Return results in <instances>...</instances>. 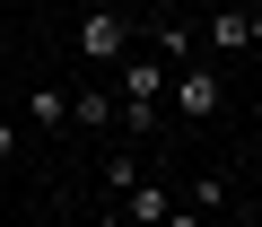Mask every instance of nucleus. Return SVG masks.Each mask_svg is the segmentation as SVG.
<instances>
[{"label": "nucleus", "mask_w": 262, "mask_h": 227, "mask_svg": "<svg viewBox=\"0 0 262 227\" xmlns=\"http://www.w3.org/2000/svg\"><path fill=\"white\" fill-rule=\"evenodd\" d=\"M184 210H201V218H219V210H227V184H219V175H210V184H192V192H184Z\"/></svg>", "instance_id": "423d86ee"}, {"label": "nucleus", "mask_w": 262, "mask_h": 227, "mask_svg": "<svg viewBox=\"0 0 262 227\" xmlns=\"http://www.w3.org/2000/svg\"><path fill=\"white\" fill-rule=\"evenodd\" d=\"M245 44H262V9H253V18H245Z\"/></svg>", "instance_id": "9b49d317"}, {"label": "nucleus", "mask_w": 262, "mask_h": 227, "mask_svg": "<svg viewBox=\"0 0 262 227\" xmlns=\"http://www.w3.org/2000/svg\"><path fill=\"white\" fill-rule=\"evenodd\" d=\"M114 114H122V105H114V87H79V96H70V123H88V131H105Z\"/></svg>", "instance_id": "20e7f679"}, {"label": "nucleus", "mask_w": 262, "mask_h": 227, "mask_svg": "<svg viewBox=\"0 0 262 227\" xmlns=\"http://www.w3.org/2000/svg\"><path fill=\"white\" fill-rule=\"evenodd\" d=\"M79 53H88V61H114V70H122V53H131V35H122V18L105 9V0L79 18Z\"/></svg>", "instance_id": "f257e3e1"}, {"label": "nucleus", "mask_w": 262, "mask_h": 227, "mask_svg": "<svg viewBox=\"0 0 262 227\" xmlns=\"http://www.w3.org/2000/svg\"><path fill=\"white\" fill-rule=\"evenodd\" d=\"M0 157H18V123H0Z\"/></svg>", "instance_id": "9d476101"}, {"label": "nucleus", "mask_w": 262, "mask_h": 227, "mask_svg": "<svg viewBox=\"0 0 262 227\" xmlns=\"http://www.w3.org/2000/svg\"><path fill=\"white\" fill-rule=\"evenodd\" d=\"M131 184H140V166H131V149H122V157H114V166H105V192H114V201H122V192H131Z\"/></svg>", "instance_id": "6e6552de"}, {"label": "nucleus", "mask_w": 262, "mask_h": 227, "mask_svg": "<svg viewBox=\"0 0 262 227\" xmlns=\"http://www.w3.org/2000/svg\"><path fill=\"white\" fill-rule=\"evenodd\" d=\"M79 9H96V0H79Z\"/></svg>", "instance_id": "4468645a"}, {"label": "nucleus", "mask_w": 262, "mask_h": 227, "mask_svg": "<svg viewBox=\"0 0 262 227\" xmlns=\"http://www.w3.org/2000/svg\"><path fill=\"white\" fill-rule=\"evenodd\" d=\"M27 114H35L44 131H61V123H70V96H61V87H35V96H27Z\"/></svg>", "instance_id": "39448f33"}, {"label": "nucleus", "mask_w": 262, "mask_h": 227, "mask_svg": "<svg viewBox=\"0 0 262 227\" xmlns=\"http://www.w3.org/2000/svg\"><path fill=\"white\" fill-rule=\"evenodd\" d=\"M0 44H9V18H0Z\"/></svg>", "instance_id": "f8f14e48"}, {"label": "nucleus", "mask_w": 262, "mask_h": 227, "mask_svg": "<svg viewBox=\"0 0 262 227\" xmlns=\"http://www.w3.org/2000/svg\"><path fill=\"white\" fill-rule=\"evenodd\" d=\"M175 114H219V70L184 61V70H175Z\"/></svg>", "instance_id": "f03ea898"}, {"label": "nucleus", "mask_w": 262, "mask_h": 227, "mask_svg": "<svg viewBox=\"0 0 262 227\" xmlns=\"http://www.w3.org/2000/svg\"><path fill=\"white\" fill-rule=\"evenodd\" d=\"M210 44H227V53H236V44H245V9H219V18H210Z\"/></svg>", "instance_id": "0eeeda50"}, {"label": "nucleus", "mask_w": 262, "mask_h": 227, "mask_svg": "<svg viewBox=\"0 0 262 227\" xmlns=\"http://www.w3.org/2000/svg\"><path fill=\"white\" fill-rule=\"evenodd\" d=\"M96 227H122V218H96Z\"/></svg>", "instance_id": "ddd939ff"}, {"label": "nucleus", "mask_w": 262, "mask_h": 227, "mask_svg": "<svg viewBox=\"0 0 262 227\" xmlns=\"http://www.w3.org/2000/svg\"><path fill=\"white\" fill-rule=\"evenodd\" d=\"M158 227H210V218H201V210H166Z\"/></svg>", "instance_id": "1a4fd4ad"}, {"label": "nucleus", "mask_w": 262, "mask_h": 227, "mask_svg": "<svg viewBox=\"0 0 262 227\" xmlns=\"http://www.w3.org/2000/svg\"><path fill=\"white\" fill-rule=\"evenodd\" d=\"M166 210H175V192H166V184H149V175H140V184L122 192V218H131V227H158Z\"/></svg>", "instance_id": "7ed1b4c3"}]
</instances>
